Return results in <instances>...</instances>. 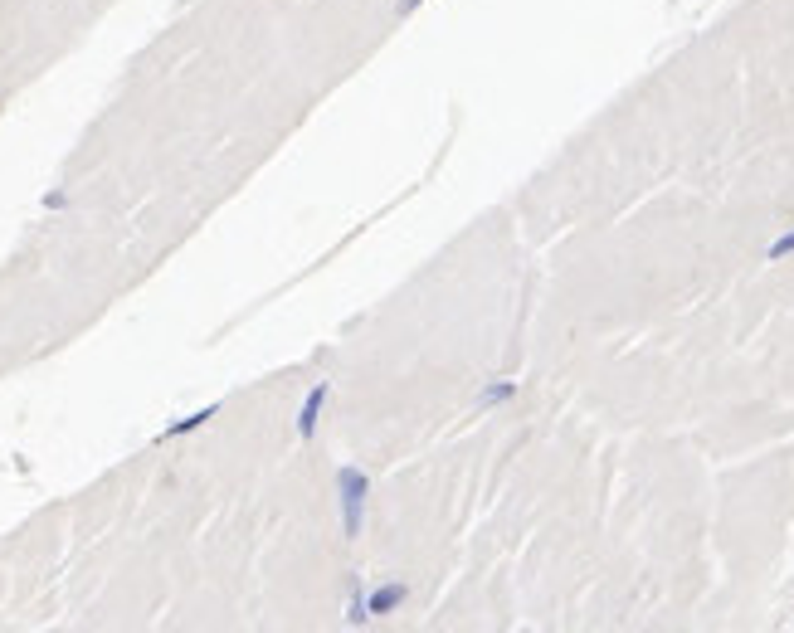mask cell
Masks as SVG:
<instances>
[{
    "instance_id": "1",
    "label": "cell",
    "mask_w": 794,
    "mask_h": 633,
    "mask_svg": "<svg viewBox=\"0 0 794 633\" xmlns=\"http://www.w3.org/2000/svg\"><path fill=\"white\" fill-rule=\"evenodd\" d=\"M371 497H376V478L361 463H341L337 468V512H341V536L361 541L366 517H371Z\"/></svg>"
},
{
    "instance_id": "7",
    "label": "cell",
    "mask_w": 794,
    "mask_h": 633,
    "mask_svg": "<svg viewBox=\"0 0 794 633\" xmlns=\"http://www.w3.org/2000/svg\"><path fill=\"white\" fill-rule=\"evenodd\" d=\"M429 0H395V20H410L415 10H424Z\"/></svg>"
},
{
    "instance_id": "6",
    "label": "cell",
    "mask_w": 794,
    "mask_h": 633,
    "mask_svg": "<svg viewBox=\"0 0 794 633\" xmlns=\"http://www.w3.org/2000/svg\"><path fill=\"white\" fill-rule=\"evenodd\" d=\"M785 259H794V224L765 244V263H785Z\"/></svg>"
},
{
    "instance_id": "8",
    "label": "cell",
    "mask_w": 794,
    "mask_h": 633,
    "mask_svg": "<svg viewBox=\"0 0 794 633\" xmlns=\"http://www.w3.org/2000/svg\"><path fill=\"white\" fill-rule=\"evenodd\" d=\"M64 205H69L64 190H49V195H44V210H64Z\"/></svg>"
},
{
    "instance_id": "5",
    "label": "cell",
    "mask_w": 794,
    "mask_h": 633,
    "mask_svg": "<svg viewBox=\"0 0 794 633\" xmlns=\"http://www.w3.org/2000/svg\"><path fill=\"white\" fill-rule=\"evenodd\" d=\"M517 395H522V380H512V375L488 380V385L478 390V410H502V405H512Z\"/></svg>"
},
{
    "instance_id": "3",
    "label": "cell",
    "mask_w": 794,
    "mask_h": 633,
    "mask_svg": "<svg viewBox=\"0 0 794 633\" xmlns=\"http://www.w3.org/2000/svg\"><path fill=\"white\" fill-rule=\"evenodd\" d=\"M327 400H332V380H312V390H307L303 405H298V419H293V429H298V439H303V444L317 439L322 414H327Z\"/></svg>"
},
{
    "instance_id": "2",
    "label": "cell",
    "mask_w": 794,
    "mask_h": 633,
    "mask_svg": "<svg viewBox=\"0 0 794 633\" xmlns=\"http://www.w3.org/2000/svg\"><path fill=\"white\" fill-rule=\"evenodd\" d=\"M410 604V580H380V585H351V604H346V624L361 629L371 619H390Z\"/></svg>"
},
{
    "instance_id": "4",
    "label": "cell",
    "mask_w": 794,
    "mask_h": 633,
    "mask_svg": "<svg viewBox=\"0 0 794 633\" xmlns=\"http://www.w3.org/2000/svg\"><path fill=\"white\" fill-rule=\"evenodd\" d=\"M215 414H220V400H210V405L190 410L186 419H176V424H166V429H161V444H171V439H186V434H195V429H205Z\"/></svg>"
}]
</instances>
